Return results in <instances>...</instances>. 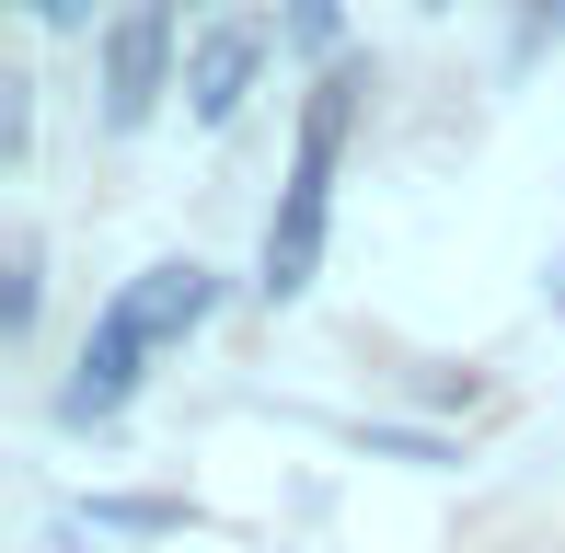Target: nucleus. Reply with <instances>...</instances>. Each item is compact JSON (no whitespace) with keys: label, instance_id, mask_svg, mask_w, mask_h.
<instances>
[{"label":"nucleus","instance_id":"f257e3e1","mask_svg":"<svg viewBox=\"0 0 565 553\" xmlns=\"http://www.w3.org/2000/svg\"><path fill=\"white\" fill-rule=\"evenodd\" d=\"M358 93H370V58H335L300 105V150H289V185H277V219H266V254H254V289L266 300H300L323 265V231H335V162H347V128H358Z\"/></svg>","mask_w":565,"mask_h":553},{"label":"nucleus","instance_id":"f03ea898","mask_svg":"<svg viewBox=\"0 0 565 553\" xmlns=\"http://www.w3.org/2000/svg\"><path fill=\"white\" fill-rule=\"evenodd\" d=\"M162 93H185V69H173V12L162 0H127L105 23V139H139Z\"/></svg>","mask_w":565,"mask_h":553},{"label":"nucleus","instance_id":"7ed1b4c3","mask_svg":"<svg viewBox=\"0 0 565 553\" xmlns=\"http://www.w3.org/2000/svg\"><path fill=\"white\" fill-rule=\"evenodd\" d=\"M150 358H162V346L139 335V312H127V300H105V323L82 335V358H70V381H58V426H116Z\"/></svg>","mask_w":565,"mask_h":553},{"label":"nucleus","instance_id":"20e7f679","mask_svg":"<svg viewBox=\"0 0 565 553\" xmlns=\"http://www.w3.org/2000/svg\"><path fill=\"white\" fill-rule=\"evenodd\" d=\"M266 58H277L266 23H209V35L185 46V116L196 128H231V116L254 105V82H266Z\"/></svg>","mask_w":565,"mask_h":553},{"label":"nucleus","instance_id":"39448f33","mask_svg":"<svg viewBox=\"0 0 565 553\" xmlns=\"http://www.w3.org/2000/svg\"><path fill=\"white\" fill-rule=\"evenodd\" d=\"M116 300H127V312H139V335H150V346H185L196 323L220 312V276L196 265V254H162V265H139V276H127Z\"/></svg>","mask_w":565,"mask_h":553},{"label":"nucleus","instance_id":"423d86ee","mask_svg":"<svg viewBox=\"0 0 565 553\" xmlns=\"http://www.w3.org/2000/svg\"><path fill=\"white\" fill-rule=\"evenodd\" d=\"M277 35H289V58H312V69H335V58H347L335 0H289V12H277Z\"/></svg>","mask_w":565,"mask_h":553},{"label":"nucleus","instance_id":"0eeeda50","mask_svg":"<svg viewBox=\"0 0 565 553\" xmlns=\"http://www.w3.org/2000/svg\"><path fill=\"white\" fill-rule=\"evenodd\" d=\"M35 323V242H12V276H0V335Z\"/></svg>","mask_w":565,"mask_h":553},{"label":"nucleus","instance_id":"6e6552de","mask_svg":"<svg viewBox=\"0 0 565 553\" xmlns=\"http://www.w3.org/2000/svg\"><path fill=\"white\" fill-rule=\"evenodd\" d=\"M23 139H35V82H23V69H12V82H0V150H12V162H23Z\"/></svg>","mask_w":565,"mask_h":553},{"label":"nucleus","instance_id":"1a4fd4ad","mask_svg":"<svg viewBox=\"0 0 565 553\" xmlns=\"http://www.w3.org/2000/svg\"><path fill=\"white\" fill-rule=\"evenodd\" d=\"M93 519H116V531H173V519H185V508H162V496H105V508H93Z\"/></svg>","mask_w":565,"mask_h":553},{"label":"nucleus","instance_id":"9d476101","mask_svg":"<svg viewBox=\"0 0 565 553\" xmlns=\"http://www.w3.org/2000/svg\"><path fill=\"white\" fill-rule=\"evenodd\" d=\"M23 12H35L46 35H93V0H23Z\"/></svg>","mask_w":565,"mask_h":553},{"label":"nucleus","instance_id":"9b49d317","mask_svg":"<svg viewBox=\"0 0 565 553\" xmlns=\"http://www.w3.org/2000/svg\"><path fill=\"white\" fill-rule=\"evenodd\" d=\"M370 449H393V462H450L439 438H416V426H370Z\"/></svg>","mask_w":565,"mask_h":553},{"label":"nucleus","instance_id":"f8f14e48","mask_svg":"<svg viewBox=\"0 0 565 553\" xmlns=\"http://www.w3.org/2000/svg\"><path fill=\"white\" fill-rule=\"evenodd\" d=\"M543 300H554V323H565V242H554V265H543Z\"/></svg>","mask_w":565,"mask_h":553},{"label":"nucleus","instance_id":"ddd939ff","mask_svg":"<svg viewBox=\"0 0 565 553\" xmlns=\"http://www.w3.org/2000/svg\"><path fill=\"white\" fill-rule=\"evenodd\" d=\"M543 23H565V0H531V35H543Z\"/></svg>","mask_w":565,"mask_h":553},{"label":"nucleus","instance_id":"4468645a","mask_svg":"<svg viewBox=\"0 0 565 553\" xmlns=\"http://www.w3.org/2000/svg\"><path fill=\"white\" fill-rule=\"evenodd\" d=\"M427 12H450V0H427Z\"/></svg>","mask_w":565,"mask_h":553}]
</instances>
